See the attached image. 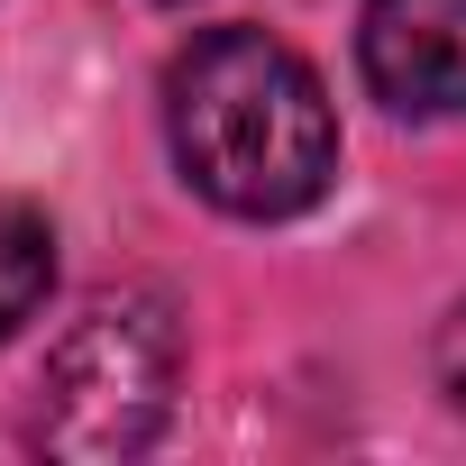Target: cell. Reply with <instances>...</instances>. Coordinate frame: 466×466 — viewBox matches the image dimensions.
Returning <instances> with one entry per match:
<instances>
[{
  "instance_id": "5b68a950",
  "label": "cell",
  "mask_w": 466,
  "mask_h": 466,
  "mask_svg": "<svg viewBox=\"0 0 466 466\" xmlns=\"http://www.w3.org/2000/svg\"><path fill=\"white\" fill-rule=\"evenodd\" d=\"M430 357H439V393H448V402L466 411V302H457V311L439 320V348H430Z\"/></svg>"
},
{
  "instance_id": "3957f363",
  "label": "cell",
  "mask_w": 466,
  "mask_h": 466,
  "mask_svg": "<svg viewBox=\"0 0 466 466\" xmlns=\"http://www.w3.org/2000/svg\"><path fill=\"white\" fill-rule=\"evenodd\" d=\"M357 65L402 119H466V0H366Z\"/></svg>"
},
{
  "instance_id": "6da1fadb",
  "label": "cell",
  "mask_w": 466,
  "mask_h": 466,
  "mask_svg": "<svg viewBox=\"0 0 466 466\" xmlns=\"http://www.w3.org/2000/svg\"><path fill=\"white\" fill-rule=\"evenodd\" d=\"M165 137L183 183L228 219H302L339 174L329 92L266 28H201L165 65Z\"/></svg>"
},
{
  "instance_id": "277c9868",
  "label": "cell",
  "mask_w": 466,
  "mask_h": 466,
  "mask_svg": "<svg viewBox=\"0 0 466 466\" xmlns=\"http://www.w3.org/2000/svg\"><path fill=\"white\" fill-rule=\"evenodd\" d=\"M46 284H56V228H46V210L0 192V348L37 320Z\"/></svg>"
},
{
  "instance_id": "7a4b0ae2",
  "label": "cell",
  "mask_w": 466,
  "mask_h": 466,
  "mask_svg": "<svg viewBox=\"0 0 466 466\" xmlns=\"http://www.w3.org/2000/svg\"><path fill=\"white\" fill-rule=\"evenodd\" d=\"M183 375V329L165 293H101L37 375V448L56 457H137Z\"/></svg>"
}]
</instances>
